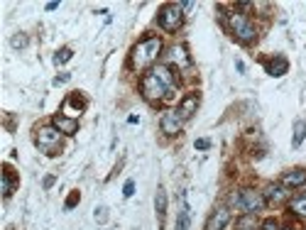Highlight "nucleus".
I'll return each mask as SVG.
<instances>
[{
    "label": "nucleus",
    "mask_w": 306,
    "mask_h": 230,
    "mask_svg": "<svg viewBox=\"0 0 306 230\" xmlns=\"http://www.w3.org/2000/svg\"><path fill=\"white\" fill-rule=\"evenodd\" d=\"M174 88H176V74L167 64L154 66L150 74L142 78V96L147 100H159V98H172Z\"/></svg>",
    "instance_id": "f257e3e1"
},
{
    "label": "nucleus",
    "mask_w": 306,
    "mask_h": 230,
    "mask_svg": "<svg viewBox=\"0 0 306 230\" xmlns=\"http://www.w3.org/2000/svg\"><path fill=\"white\" fill-rule=\"evenodd\" d=\"M162 54V39L159 37H147L142 39L140 44L133 47V54H130V64L133 69H145L157 61V57Z\"/></svg>",
    "instance_id": "f03ea898"
},
{
    "label": "nucleus",
    "mask_w": 306,
    "mask_h": 230,
    "mask_svg": "<svg viewBox=\"0 0 306 230\" xmlns=\"http://www.w3.org/2000/svg\"><path fill=\"white\" fill-rule=\"evenodd\" d=\"M230 206H235L243 213H257L265 206V196L255 189H243V191L230 193Z\"/></svg>",
    "instance_id": "7ed1b4c3"
},
{
    "label": "nucleus",
    "mask_w": 306,
    "mask_h": 230,
    "mask_svg": "<svg viewBox=\"0 0 306 230\" xmlns=\"http://www.w3.org/2000/svg\"><path fill=\"white\" fill-rule=\"evenodd\" d=\"M228 27H230V32L240 39V42H245V44L257 37V30H255L252 20H250L245 13H238V10H235V13H228Z\"/></svg>",
    "instance_id": "20e7f679"
},
{
    "label": "nucleus",
    "mask_w": 306,
    "mask_h": 230,
    "mask_svg": "<svg viewBox=\"0 0 306 230\" xmlns=\"http://www.w3.org/2000/svg\"><path fill=\"white\" fill-rule=\"evenodd\" d=\"M181 20H184V10H181L179 3L164 5V8L159 10V15H157V22H159L162 30H167V32H176V30L181 27Z\"/></svg>",
    "instance_id": "39448f33"
},
{
    "label": "nucleus",
    "mask_w": 306,
    "mask_h": 230,
    "mask_svg": "<svg viewBox=\"0 0 306 230\" xmlns=\"http://www.w3.org/2000/svg\"><path fill=\"white\" fill-rule=\"evenodd\" d=\"M35 142H37V147L42 150V152L54 154L59 150V145H61V133H59L54 125H44V128H39L37 130Z\"/></svg>",
    "instance_id": "423d86ee"
},
{
    "label": "nucleus",
    "mask_w": 306,
    "mask_h": 230,
    "mask_svg": "<svg viewBox=\"0 0 306 230\" xmlns=\"http://www.w3.org/2000/svg\"><path fill=\"white\" fill-rule=\"evenodd\" d=\"M230 223V208L228 206H221L211 213V218L206 220V230H223Z\"/></svg>",
    "instance_id": "0eeeda50"
},
{
    "label": "nucleus",
    "mask_w": 306,
    "mask_h": 230,
    "mask_svg": "<svg viewBox=\"0 0 306 230\" xmlns=\"http://www.w3.org/2000/svg\"><path fill=\"white\" fill-rule=\"evenodd\" d=\"M196 108H198V93H189V96L181 98V103H179V108H176V113L179 118L186 123L193 113H196Z\"/></svg>",
    "instance_id": "6e6552de"
},
{
    "label": "nucleus",
    "mask_w": 306,
    "mask_h": 230,
    "mask_svg": "<svg viewBox=\"0 0 306 230\" xmlns=\"http://www.w3.org/2000/svg\"><path fill=\"white\" fill-rule=\"evenodd\" d=\"M181 125H184V120L179 118L176 110H167V113L162 115V133L164 135H176L181 130Z\"/></svg>",
    "instance_id": "1a4fd4ad"
},
{
    "label": "nucleus",
    "mask_w": 306,
    "mask_h": 230,
    "mask_svg": "<svg viewBox=\"0 0 306 230\" xmlns=\"http://www.w3.org/2000/svg\"><path fill=\"white\" fill-rule=\"evenodd\" d=\"M54 128L64 135H76L78 133V120L76 118H69V115H54Z\"/></svg>",
    "instance_id": "9d476101"
},
{
    "label": "nucleus",
    "mask_w": 306,
    "mask_h": 230,
    "mask_svg": "<svg viewBox=\"0 0 306 230\" xmlns=\"http://www.w3.org/2000/svg\"><path fill=\"white\" fill-rule=\"evenodd\" d=\"M262 196H265V201H272V203H282L284 198L289 196L287 186L279 181V184H267V189L262 191Z\"/></svg>",
    "instance_id": "9b49d317"
},
{
    "label": "nucleus",
    "mask_w": 306,
    "mask_h": 230,
    "mask_svg": "<svg viewBox=\"0 0 306 230\" xmlns=\"http://www.w3.org/2000/svg\"><path fill=\"white\" fill-rule=\"evenodd\" d=\"M282 184L287 189H296V186H304L306 184V169H289L282 176Z\"/></svg>",
    "instance_id": "f8f14e48"
},
{
    "label": "nucleus",
    "mask_w": 306,
    "mask_h": 230,
    "mask_svg": "<svg viewBox=\"0 0 306 230\" xmlns=\"http://www.w3.org/2000/svg\"><path fill=\"white\" fill-rule=\"evenodd\" d=\"M167 61H169V64H176L179 69H186V66L191 64V59H189V54H186V49H184V47H179V44L169 49V54H167Z\"/></svg>",
    "instance_id": "ddd939ff"
},
{
    "label": "nucleus",
    "mask_w": 306,
    "mask_h": 230,
    "mask_svg": "<svg viewBox=\"0 0 306 230\" xmlns=\"http://www.w3.org/2000/svg\"><path fill=\"white\" fill-rule=\"evenodd\" d=\"M265 69H267L269 76H284V74H287V69H289V61L284 57H279V54H277L274 59H269L267 64H265Z\"/></svg>",
    "instance_id": "4468645a"
},
{
    "label": "nucleus",
    "mask_w": 306,
    "mask_h": 230,
    "mask_svg": "<svg viewBox=\"0 0 306 230\" xmlns=\"http://www.w3.org/2000/svg\"><path fill=\"white\" fill-rule=\"evenodd\" d=\"M86 108V100L81 93H71V96L66 98V103H64V113H69V118H74L76 113H81Z\"/></svg>",
    "instance_id": "2eb2a0df"
},
{
    "label": "nucleus",
    "mask_w": 306,
    "mask_h": 230,
    "mask_svg": "<svg viewBox=\"0 0 306 230\" xmlns=\"http://www.w3.org/2000/svg\"><path fill=\"white\" fill-rule=\"evenodd\" d=\"M13 191H15V174H13L10 167H5L3 169V196L8 198Z\"/></svg>",
    "instance_id": "dca6fc26"
},
{
    "label": "nucleus",
    "mask_w": 306,
    "mask_h": 230,
    "mask_svg": "<svg viewBox=\"0 0 306 230\" xmlns=\"http://www.w3.org/2000/svg\"><path fill=\"white\" fill-rule=\"evenodd\" d=\"M154 211L159 215V220H164V213H167V193H164L162 186L157 189V196H154Z\"/></svg>",
    "instance_id": "f3484780"
},
{
    "label": "nucleus",
    "mask_w": 306,
    "mask_h": 230,
    "mask_svg": "<svg viewBox=\"0 0 306 230\" xmlns=\"http://www.w3.org/2000/svg\"><path fill=\"white\" fill-rule=\"evenodd\" d=\"M306 137V123L304 120H296L294 123V137H291V147H299L301 142H304Z\"/></svg>",
    "instance_id": "a211bd4d"
},
{
    "label": "nucleus",
    "mask_w": 306,
    "mask_h": 230,
    "mask_svg": "<svg viewBox=\"0 0 306 230\" xmlns=\"http://www.w3.org/2000/svg\"><path fill=\"white\" fill-rule=\"evenodd\" d=\"M289 208H291V213H296V215L306 218V193L296 196V198H294V201L289 203Z\"/></svg>",
    "instance_id": "6ab92c4d"
},
{
    "label": "nucleus",
    "mask_w": 306,
    "mask_h": 230,
    "mask_svg": "<svg viewBox=\"0 0 306 230\" xmlns=\"http://www.w3.org/2000/svg\"><path fill=\"white\" fill-rule=\"evenodd\" d=\"M238 230H257V220H255V213H245L240 220H238Z\"/></svg>",
    "instance_id": "aec40b11"
},
{
    "label": "nucleus",
    "mask_w": 306,
    "mask_h": 230,
    "mask_svg": "<svg viewBox=\"0 0 306 230\" xmlns=\"http://www.w3.org/2000/svg\"><path fill=\"white\" fill-rule=\"evenodd\" d=\"M176 230H189V206L184 203L181 211H179V218H176Z\"/></svg>",
    "instance_id": "412c9836"
},
{
    "label": "nucleus",
    "mask_w": 306,
    "mask_h": 230,
    "mask_svg": "<svg viewBox=\"0 0 306 230\" xmlns=\"http://www.w3.org/2000/svg\"><path fill=\"white\" fill-rule=\"evenodd\" d=\"M69 59H71V49H69V47H61V49L57 52V57H54V64L61 66V64H66Z\"/></svg>",
    "instance_id": "4be33fe9"
},
{
    "label": "nucleus",
    "mask_w": 306,
    "mask_h": 230,
    "mask_svg": "<svg viewBox=\"0 0 306 230\" xmlns=\"http://www.w3.org/2000/svg\"><path fill=\"white\" fill-rule=\"evenodd\" d=\"M13 47H15V49L27 47V37H25V35H15V37H13Z\"/></svg>",
    "instance_id": "5701e85b"
},
{
    "label": "nucleus",
    "mask_w": 306,
    "mask_h": 230,
    "mask_svg": "<svg viewBox=\"0 0 306 230\" xmlns=\"http://www.w3.org/2000/svg\"><path fill=\"white\" fill-rule=\"evenodd\" d=\"M106 218H108L106 206H98V208H96V220H98V223H106Z\"/></svg>",
    "instance_id": "b1692460"
},
{
    "label": "nucleus",
    "mask_w": 306,
    "mask_h": 230,
    "mask_svg": "<svg viewBox=\"0 0 306 230\" xmlns=\"http://www.w3.org/2000/svg\"><path fill=\"white\" fill-rule=\"evenodd\" d=\"M133 193H135V181H125V189H123V196H125V198H130Z\"/></svg>",
    "instance_id": "393cba45"
},
{
    "label": "nucleus",
    "mask_w": 306,
    "mask_h": 230,
    "mask_svg": "<svg viewBox=\"0 0 306 230\" xmlns=\"http://www.w3.org/2000/svg\"><path fill=\"white\" fill-rule=\"evenodd\" d=\"M78 198H81V196H78V191H74V193H71V196L66 198V208H74V206H76V203H78Z\"/></svg>",
    "instance_id": "a878e982"
},
{
    "label": "nucleus",
    "mask_w": 306,
    "mask_h": 230,
    "mask_svg": "<svg viewBox=\"0 0 306 230\" xmlns=\"http://www.w3.org/2000/svg\"><path fill=\"white\" fill-rule=\"evenodd\" d=\"M262 230H279V225H277V220H274V218H267V220L262 223Z\"/></svg>",
    "instance_id": "bb28decb"
},
{
    "label": "nucleus",
    "mask_w": 306,
    "mask_h": 230,
    "mask_svg": "<svg viewBox=\"0 0 306 230\" xmlns=\"http://www.w3.org/2000/svg\"><path fill=\"white\" fill-rule=\"evenodd\" d=\"M211 142L209 140H196V150H209Z\"/></svg>",
    "instance_id": "cd10ccee"
},
{
    "label": "nucleus",
    "mask_w": 306,
    "mask_h": 230,
    "mask_svg": "<svg viewBox=\"0 0 306 230\" xmlns=\"http://www.w3.org/2000/svg\"><path fill=\"white\" fill-rule=\"evenodd\" d=\"M69 78H71V76H69V74H61V76H57V78H54V86H61V83H66Z\"/></svg>",
    "instance_id": "c85d7f7f"
},
{
    "label": "nucleus",
    "mask_w": 306,
    "mask_h": 230,
    "mask_svg": "<svg viewBox=\"0 0 306 230\" xmlns=\"http://www.w3.org/2000/svg\"><path fill=\"white\" fill-rule=\"evenodd\" d=\"M179 5H181V10H191V8H193L191 0H184V3H179Z\"/></svg>",
    "instance_id": "c756f323"
},
{
    "label": "nucleus",
    "mask_w": 306,
    "mask_h": 230,
    "mask_svg": "<svg viewBox=\"0 0 306 230\" xmlns=\"http://www.w3.org/2000/svg\"><path fill=\"white\" fill-rule=\"evenodd\" d=\"M52 184H54V176H47V179H44V186H47V189H49V186H52Z\"/></svg>",
    "instance_id": "7c9ffc66"
},
{
    "label": "nucleus",
    "mask_w": 306,
    "mask_h": 230,
    "mask_svg": "<svg viewBox=\"0 0 306 230\" xmlns=\"http://www.w3.org/2000/svg\"><path fill=\"white\" fill-rule=\"evenodd\" d=\"M284 230H294V228H284Z\"/></svg>",
    "instance_id": "2f4dec72"
}]
</instances>
